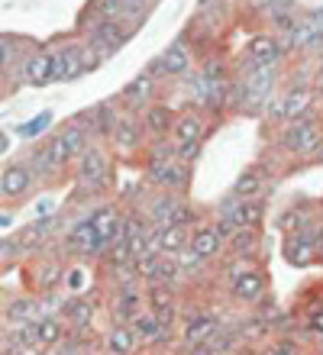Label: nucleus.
<instances>
[{
  "label": "nucleus",
  "mask_w": 323,
  "mask_h": 355,
  "mask_svg": "<svg viewBox=\"0 0 323 355\" xmlns=\"http://www.w3.org/2000/svg\"><path fill=\"white\" fill-rule=\"evenodd\" d=\"M320 142H323V132L317 126V120H310V116L307 120H295L285 132V146L291 152H297V155H314L320 149Z\"/></svg>",
  "instance_id": "obj_1"
},
{
  "label": "nucleus",
  "mask_w": 323,
  "mask_h": 355,
  "mask_svg": "<svg viewBox=\"0 0 323 355\" xmlns=\"http://www.w3.org/2000/svg\"><path fill=\"white\" fill-rule=\"evenodd\" d=\"M123 42H126V33H120L117 19H101L97 17V23L88 26V46L97 49L103 58L113 55L117 49H123Z\"/></svg>",
  "instance_id": "obj_2"
},
{
  "label": "nucleus",
  "mask_w": 323,
  "mask_h": 355,
  "mask_svg": "<svg viewBox=\"0 0 323 355\" xmlns=\"http://www.w3.org/2000/svg\"><path fill=\"white\" fill-rule=\"evenodd\" d=\"M84 71V46H62L52 52V81L78 78Z\"/></svg>",
  "instance_id": "obj_3"
},
{
  "label": "nucleus",
  "mask_w": 323,
  "mask_h": 355,
  "mask_svg": "<svg viewBox=\"0 0 323 355\" xmlns=\"http://www.w3.org/2000/svg\"><path fill=\"white\" fill-rule=\"evenodd\" d=\"M65 162H68V155H65L62 142H58V136H56V139L49 142V146H42V149H36L33 155H29V168L42 178V175H52V171H58Z\"/></svg>",
  "instance_id": "obj_4"
},
{
  "label": "nucleus",
  "mask_w": 323,
  "mask_h": 355,
  "mask_svg": "<svg viewBox=\"0 0 323 355\" xmlns=\"http://www.w3.org/2000/svg\"><path fill=\"white\" fill-rule=\"evenodd\" d=\"M107 181V159L101 149H88L81 155V184L91 191H101Z\"/></svg>",
  "instance_id": "obj_5"
},
{
  "label": "nucleus",
  "mask_w": 323,
  "mask_h": 355,
  "mask_svg": "<svg viewBox=\"0 0 323 355\" xmlns=\"http://www.w3.org/2000/svg\"><path fill=\"white\" fill-rule=\"evenodd\" d=\"M68 245L72 249H78V252H101L103 243H101V233H97V226H94V220L88 216L84 223H78L68 233Z\"/></svg>",
  "instance_id": "obj_6"
},
{
  "label": "nucleus",
  "mask_w": 323,
  "mask_h": 355,
  "mask_svg": "<svg viewBox=\"0 0 323 355\" xmlns=\"http://www.w3.org/2000/svg\"><path fill=\"white\" fill-rule=\"evenodd\" d=\"M33 184V168H26V165H10V168H3V178H0V191H3V197H19L26 194V187Z\"/></svg>",
  "instance_id": "obj_7"
},
{
  "label": "nucleus",
  "mask_w": 323,
  "mask_h": 355,
  "mask_svg": "<svg viewBox=\"0 0 323 355\" xmlns=\"http://www.w3.org/2000/svg\"><path fill=\"white\" fill-rule=\"evenodd\" d=\"M281 58V46L272 36H256L249 42V62L246 65H278Z\"/></svg>",
  "instance_id": "obj_8"
},
{
  "label": "nucleus",
  "mask_w": 323,
  "mask_h": 355,
  "mask_svg": "<svg viewBox=\"0 0 323 355\" xmlns=\"http://www.w3.org/2000/svg\"><path fill=\"white\" fill-rule=\"evenodd\" d=\"M152 91H156V78L146 71V75L133 78V81L123 87V101H126V107H146V103L152 101Z\"/></svg>",
  "instance_id": "obj_9"
},
{
  "label": "nucleus",
  "mask_w": 323,
  "mask_h": 355,
  "mask_svg": "<svg viewBox=\"0 0 323 355\" xmlns=\"http://www.w3.org/2000/svg\"><path fill=\"white\" fill-rule=\"evenodd\" d=\"M220 236H217V230L213 226H204V230H197V233L191 236V252L201 259V262H207V259H213V255L220 252Z\"/></svg>",
  "instance_id": "obj_10"
},
{
  "label": "nucleus",
  "mask_w": 323,
  "mask_h": 355,
  "mask_svg": "<svg viewBox=\"0 0 323 355\" xmlns=\"http://www.w3.org/2000/svg\"><path fill=\"white\" fill-rule=\"evenodd\" d=\"M23 75H26L29 85H49L52 81V52H36L23 65Z\"/></svg>",
  "instance_id": "obj_11"
},
{
  "label": "nucleus",
  "mask_w": 323,
  "mask_h": 355,
  "mask_svg": "<svg viewBox=\"0 0 323 355\" xmlns=\"http://www.w3.org/2000/svg\"><path fill=\"white\" fill-rule=\"evenodd\" d=\"M58 142H62V149L68 159H81L84 152H88V132H84V126H78V123L65 126V130L58 132Z\"/></svg>",
  "instance_id": "obj_12"
},
{
  "label": "nucleus",
  "mask_w": 323,
  "mask_h": 355,
  "mask_svg": "<svg viewBox=\"0 0 323 355\" xmlns=\"http://www.w3.org/2000/svg\"><path fill=\"white\" fill-rule=\"evenodd\" d=\"M149 178L162 187H181L185 184V171L178 168L175 162H149Z\"/></svg>",
  "instance_id": "obj_13"
},
{
  "label": "nucleus",
  "mask_w": 323,
  "mask_h": 355,
  "mask_svg": "<svg viewBox=\"0 0 323 355\" xmlns=\"http://www.w3.org/2000/svg\"><path fill=\"white\" fill-rule=\"evenodd\" d=\"M162 68H165V75H188V68H191V55H188V46L185 42H175V46H168L162 52Z\"/></svg>",
  "instance_id": "obj_14"
},
{
  "label": "nucleus",
  "mask_w": 323,
  "mask_h": 355,
  "mask_svg": "<svg viewBox=\"0 0 323 355\" xmlns=\"http://www.w3.org/2000/svg\"><path fill=\"white\" fill-rule=\"evenodd\" d=\"M88 116H91V126H94V132H97V136H113L117 123H120L117 103H101V107H94Z\"/></svg>",
  "instance_id": "obj_15"
},
{
  "label": "nucleus",
  "mask_w": 323,
  "mask_h": 355,
  "mask_svg": "<svg viewBox=\"0 0 323 355\" xmlns=\"http://www.w3.org/2000/svg\"><path fill=\"white\" fill-rule=\"evenodd\" d=\"M262 291H265V281H262L258 271H242V275L233 278V294L240 300H256Z\"/></svg>",
  "instance_id": "obj_16"
},
{
  "label": "nucleus",
  "mask_w": 323,
  "mask_h": 355,
  "mask_svg": "<svg viewBox=\"0 0 323 355\" xmlns=\"http://www.w3.org/2000/svg\"><path fill=\"white\" fill-rule=\"evenodd\" d=\"M113 142H117V149L123 152H133L142 142V126H139L136 120H120L117 123V130H113Z\"/></svg>",
  "instance_id": "obj_17"
},
{
  "label": "nucleus",
  "mask_w": 323,
  "mask_h": 355,
  "mask_svg": "<svg viewBox=\"0 0 323 355\" xmlns=\"http://www.w3.org/2000/svg\"><path fill=\"white\" fill-rule=\"evenodd\" d=\"M142 126H146L152 136H158V139H162V136H168V130H175V116H172V110H168V107H149Z\"/></svg>",
  "instance_id": "obj_18"
},
{
  "label": "nucleus",
  "mask_w": 323,
  "mask_h": 355,
  "mask_svg": "<svg viewBox=\"0 0 323 355\" xmlns=\"http://www.w3.org/2000/svg\"><path fill=\"white\" fill-rule=\"evenodd\" d=\"M307 107H310V91H307V87H295V91H288L285 101H281V116L295 123L301 113H307Z\"/></svg>",
  "instance_id": "obj_19"
},
{
  "label": "nucleus",
  "mask_w": 323,
  "mask_h": 355,
  "mask_svg": "<svg viewBox=\"0 0 323 355\" xmlns=\"http://www.w3.org/2000/svg\"><path fill=\"white\" fill-rule=\"evenodd\" d=\"M201 132H204V120L197 116V113H185V116H178L175 120L178 146H185V142H201Z\"/></svg>",
  "instance_id": "obj_20"
},
{
  "label": "nucleus",
  "mask_w": 323,
  "mask_h": 355,
  "mask_svg": "<svg viewBox=\"0 0 323 355\" xmlns=\"http://www.w3.org/2000/svg\"><path fill=\"white\" fill-rule=\"evenodd\" d=\"M314 252H320V249H317V245L310 243V236H304V233L288 243V259H291L295 265H307L310 259H314Z\"/></svg>",
  "instance_id": "obj_21"
},
{
  "label": "nucleus",
  "mask_w": 323,
  "mask_h": 355,
  "mask_svg": "<svg viewBox=\"0 0 323 355\" xmlns=\"http://www.w3.org/2000/svg\"><path fill=\"white\" fill-rule=\"evenodd\" d=\"M139 304H142V297H139L136 291H133V288H123V294L117 297V307H113V313H117L120 320H136L139 317V313H136Z\"/></svg>",
  "instance_id": "obj_22"
},
{
  "label": "nucleus",
  "mask_w": 323,
  "mask_h": 355,
  "mask_svg": "<svg viewBox=\"0 0 323 355\" xmlns=\"http://www.w3.org/2000/svg\"><path fill=\"white\" fill-rule=\"evenodd\" d=\"M213 333H217V323H213L210 317H201L197 323H188L185 339H188V343H194V346H201V343H207Z\"/></svg>",
  "instance_id": "obj_23"
},
{
  "label": "nucleus",
  "mask_w": 323,
  "mask_h": 355,
  "mask_svg": "<svg viewBox=\"0 0 323 355\" xmlns=\"http://www.w3.org/2000/svg\"><path fill=\"white\" fill-rule=\"evenodd\" d=\"M58 339V323L52 317H42L33 323V343L36 346H49V343H56Z\"/></svg>",
  "instance_id": "obj_24"
},
{
  "label": "nucleus",
  "mask_w": 323,
  "mask_h": 355,
  "mask_svg": "<svg viewBox=\"0 0 323 355\" xmlns=\"http://www.w3.org/2000/svg\"><path fill=\"white\" fill-rule=\"evenodd\" d=\"M185 245V226H162V255H178Z\"/></svg>",
  "instance_id": "obj_25"
},
{
  "label": "nucleus",
  "mask_w": 323,
  "mask_h": 355,
  "mask_svg": "<svg viewBox=\"0 0 323 355\" xmlns=\"http://www.w3.org/2000/svg\"><path fill=\"white\" fill-rule=\"evenodd\" d=\"M136 333L146 339V343H158V339H165L162 320H158V317H142V313L136 317Z\"/></svg>",
  "instance_id": "obj_26"
},
{
  "label": "nucleus",
  "mask_w": 323,
  "mask_h": 355,
  "mask_svg": "<svg viewBox=\"0 0 323 355\" xmlns=\"http://www.w3.org/2000/svg\"><path fill=\"white\" fill-rule=\"evenodd\" d=\"M107 346H110L117 355H129L133 346H136V333H129L126 327H117L110 336H107Z\"/></svg>",
  "instance_id": "obj_27"
},
{
  "label": "nucleus",
  "mask_w": 323,
  "mask_h": 355,
  "mask_svg": "<svg viewBox=\"0 0 323 355\" xmlns=\"http://www.w3.org/2000/svg\"><path fill=\"white\" fill-rule=\"evenodd\" d=\"M149 300H152V307H156V317L165 323V320H172V313H175V307H172V297L165 294V284H156L152 288V294H149Z\"/></svg>",
  "instance_id": "obj_28"
},
{
  "label": "nucleus",
  "mask_w": 323,
  "mask_h": 355,
  "mask_svg": "<svg viewBox=\"0 0 323 355\" xmlns=\"http://www.w3.org/2000/svg\"><path fill=\"white\" fill-rule=\"evenodd\" d=\"M258 187H262L258 175L256 171H246V175H240V181H236V187H233V194L236 197H252V194H258Z\"/></svg>",
  "instance_id": "obj_29"
},
{
  "label": "nucleus",
  "mask_w": 323,
  "mask_h": 355,
  "mask_svg": "<svg viewBox=\"0 0 323 355\" xmlns=\"http://www.w3.org/2000/svg\"><path fill=\"white\" fill-rule=\"evenodd\" d=\"M46 233H49L46 223L29 226V230H23V233H19V245H23V249H36V245L46 239Z\"/></svg>",
  "instance_id": "obj_30"
},
{
  "label": "nucleus",
  "mask_w": 323,
  "mask_h": 355,
  "mask_svg": "<svg viewBox=\"0 0 323 355\" xmlns=\"http://www.w3.org/2000/svg\"><path fill=\"white\" fill-rule=\"evenodd\" d=\"M94 10H97V17L101 19H117L123 10H126V0H97Z\"/></svg>",
  "instance_id": "obj_31"
},
{
  "label": "nucleus",
  "mask_w": 323,
  "mask_h": 355,
  "mask_svg": "<svg viewBox=\"0 0 323 355\" xmlns=\"http://www.w3.org/2000/svg\"><path fill=\"white\" fill-rule=\"evenodd\" d=\"M68 313H72V320L78 323V327H84V323L94 317V307L88 304V300H78V304H72V307H68Z\"/></svg>",
  "instance_id": "obj_32"
},
{
  "label": "nucleus",
  "mask_w": 323,
  "mask_h": 355,
  "mask_svg": "<svg viewBox=\"0 0 323 355\" xmlns=\"http://www.w3.org/2000/svg\"><path fill=\"white\" fill-rule=\"evenodd\" d=\"M242 216H246V226H256L258 220H262V204H258V200H246V204H242Z\"/></svg>",
  "instance_id": "obj_33"
},
{
  "label": "nucleus",
  "mask_w": 323,
  "mask_h": 355,
  "mask_svg": "<svg viewBox=\"0 0 323 355\" xmlns=\"http://www.w3.org/2000/svg\"><path fill=\"white\" fill-rule=\"evenodd\" d=\"M46 126H49V116H46V113H42L39 120L26 123V126H23V130H19V132H23V136H36V132H42V130H46Z\"/></svg>",
  "instance_id": "obj_34"
},
{
  "label": "nucleus",
  "mask_w": 323,
  "mask_h": 355,
  "mask_svg": "<svg viewBox=\"0 0 323 355\" xmlns=\"http://www.w3.org/2000/svg\"><path fill=\"white\" fill-rule=\"evenodd\" d=\"M58 278V265H49V268H42V288H52Z\"/></svg>",
  "instance_id": "obj_35"
},
{
  "label": "nucleus",
  "mask_w": 323,
  "mask_h": 355,
  "mask_svg": "<svg viewBox=\"0 0 323 355\" xmlns=\"http://www.w3.org/2000/svg\"><path fill=\"white\" fill-rule=\"evenodd\" d=\"M197 149H201V142H185V146H181V152H178V155H181V159H185V162H191L194 155H197Z\"/></svg>",
  "instance_id": "obj_36"
},
{
  "label": "nucleus",
  "mask_w": 323,
  "mask_h": 355,
  "mask_svg": "<svg viewBox=\"0 0 323 355\" xmlns=\"http://www.w3.org/2000/svg\"><path fill=\"white\" fill-rule=\"evenodd\" d=\"M19 245H10V239H3V259H17Z\"/></svg>",
  "instance_id": "obj_37"
},
{
  "label": "nucleus",
  "mask_w": 323,
  "mask_h": 355,
  "mask_svg": "<svg viewBox=\"0 0 323 355\" xmlns=\"http://www.w3.org/2000/svg\"><path fill=\"white\" fill-rule=\"evenodd\" d=\"M272 355H297V352H295V346H288V343H281V346L272 349Z\"/></svg>",
  "instance_id": "obj_38"
},
{
  "label": "nucleus",
  "mask_w": 323,
  "mask_h": 355,
  "mask_svg": "<svg viewBox=\"0 0 323 355\" xmlns=\"http://www.w3.org/2000/svg\"><path fill=\"white\" fill-rule=\"evenodd\" d=\"M146 3H149V0H126V10H129V13H136V10H142Z\"/></svg>",
  "instance_id": "obj_39"
},
{
  "label": "nucleus",
  "mask_w": 323,
  "mask_h": 355,
  "mask_svg": "<svg viewBox=\"0 0 323 355\" xmlns=\"http://www.w3.org/2000/svg\"><path fill=\"white\" fill-rule=\"evenodd\" d=\"M72 288H81V271H72Z\"/></svg>",
  "instance_id": "obj_40"
},
{
  "label": "nucleus",
  "mask_w": 323,
  "mask_h": 355,
  "mask_svg": "<svg viewBox=\"0 0 323 355\" xmlns=\"http://www.w3.org/2000/svg\"><path fill=\"white\" fill-rule=\"evenodd\" d=\"M314 327H317V329H323V313H317V317H314Z\"/></svg>",
  "instance_id": "obj_41"
},
{
  "label": "nucleus",
  "mask_w": 323,
  "mask_h": 355,
  "mask_svg": "<svg viewBox=\"0 0 323 355\" xmlns=\"http://www.w3.org/2000/svg\"><path fill=\"white\" fill-rule=\"evenodd\" d=\"M320 91H323V71H320Z\"/></svg>",
  "instance_id": "obj_42"
},
{
  "label": "nucleus",
  "mask_w": 323,
  "mask_h": 355,
  "mask_svg": "<svg viewBox=\"0 0 323 355\" xmlns=\"http://www.w3.org/2000/svg\"><path fill=\"white\" fill-rule=\"evenodd\" d=\"M320 259H323V245H320Z\"/></svg>",
  "instance_id": "obj_43"
}]
</instances>
